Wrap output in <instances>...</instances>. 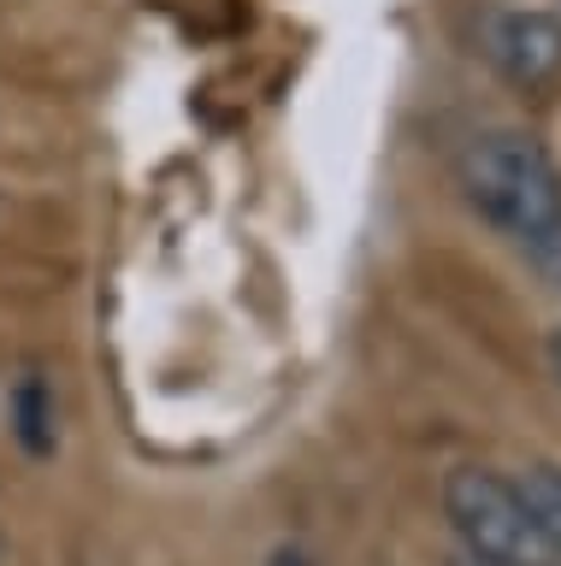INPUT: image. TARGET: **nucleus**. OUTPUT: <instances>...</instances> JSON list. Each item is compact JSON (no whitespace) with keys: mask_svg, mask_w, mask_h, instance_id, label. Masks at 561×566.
<instances>
[{"mask_svg":"<svg viewBox=\"0 0 561 566\" xmlns=\"http://www.w3.org/2000/svg\"><path fill=\"white\" fill-rule=\"evenodd\" d=\"M461 195L561 290V166L538 136L485 130L461 154Z\"/></svg>","mask_w":561,"mask_h":566,"instance_id":"1","label":"nucleus"},{"mask_svg":"<svg viewBox=\"0 0 561 566\" xmlns=\"http://www.w3.org/2000/svg\"><path fill=\"white\" fill-rule=\"evenodd\" d=\"M444 513L455 525L467 555L497 560V566H561V543L550 525L538 520V507L526 502L515 478L490 467H455L444 478Z\"/></svg>","mask_w":561,"mask_h":566,"instance_id":"2","label":"nucleus"},{"mask_svg":"<svg viewBox=\"0 0 561 566\" xmlns=\"http://www.w3.org/2000/svg\"><path fill=\"white\" fill-rule=\"evenodd\" d=\"M490 60L515 83H550L561 71V24L543 12H502L490 24Z\"/></svg>","mask_w":561,"mask_h":566,"instance_id":"3","label":"nucleus"},{"mask_svg":"<svg viewBox=\"0 0 561 566\" xmlns=\"http://www.w3.org/2000/svg\"><path fill=\"white\" fill-rule=\"evenodd\" d=\"M520 490H526V502L538 507V520L550 525V537L561 543V472L555 467H532L520 478Z\"/></svg>","mask_w":561,"mask_h":566,"instance_id":"4","label":"nucleus"},{"mask_svg":"<svg viewBox=\"0 0 561 566\" xmlns=\"http://www.w3.org/2000/svg\"><path fill=\"white\" fill-rule=\"evenodd\" d=\"M444 566H497V560H479V555H467V548H455V555Z\"/></svg>","mask_w":561,"mask_h":566,"instance_id":"5","label":"nucleus"},{"mask_svg":"<svg viewBox=\"0 0 561 566\" xmlns=\"http://www.w3.org/2000/svg\"><path fill=\"white\" fill-rule=\"evenodd\" d=\"M550 360H555V378H561V325H555V336H550Z\"/></svg>","mask_w":561,"mask_h":566,"instance_id":"6","label":"nucleus"}]
</instances>
